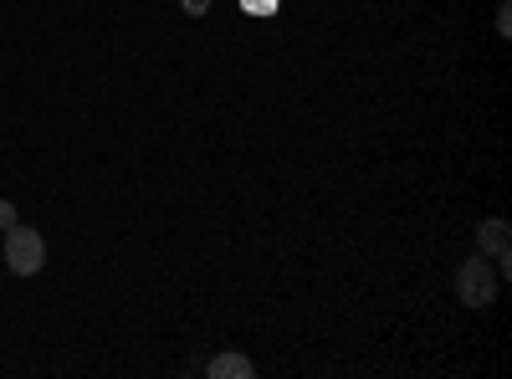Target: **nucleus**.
Listing matches in <instances>:
<instances>
[{
    "instance_id": "obj_1",
    "label": "nucleus",
    "mask_w": 512,
    "mask_h": 379,
    "mask_svg": "<svg viewBox=\"0 0 512 379\" xmlns=\"http://www.w3.org/2000/svg\"><path fill=\"white\" fill-rule=\"evenodd\" d=\"M497 287H502L497 262L482 257V251H477L472 262H461V267H456V298H461L466 308H492V303H497Z\"/></svg>"
},
{
    "instance_id": "obj_2",
    "label": "nucleus",
    "mask_w": 512,
    "mask_h": 379,
    "mask_svg": "<svg viewBox=\"0 0 512 379\" xmlns=\"http://www.w3.org/2000/svg\"><path fill=\"white\" fill-rule=\"evenodd\" d=\"M0 257H6V267L16 272V277H36L41 267H47V241H41V231L36 226H11L6 231V251H0Z\"/></svg>"
},
{
    "instance_id": "obj_3",
    "label": "nucleus",
    "mask_w": 512,
    "mask_h": 379,
    "mask_svg": "<svg viewBox=\"0 0 512 379\" xmlns=\"http://www.w3.org/2000/svg\"><path fill=\"white\" fill-rule=\"evenodd\" d=\"M477 251L497 262V277H507V221L502 216H492V221L477 226Z\"/></svg>"
},
{
    "instance_id": "obj_4",
    "label": "nucleus",
    "mask_w": 512,
    "mask_h": 379,
    "mask_svg": "<svg viewBox=\"0 0 512 379\" xmlns=\"http://www.w3.org/2000/svg\"><path fill=\"white\" fill-rule=\"evenodd\" d=\"M205 374H210V379H251L256 364H251L246 354H216V359L205 364Z\"/></svg>"
},
{
    "instance_id": "obj_5",
    "label": "nucleus",
    "mask_w": 512,
    "mask_h": 379,
    "mask_svg": "<svg viewBox=\"0 0 512 379\" xmlns=\"http://www.w3.org/2000/svg\"><path fill=\"white\" fill-rule=\"evenodd\" d=\"M21 216H16V200H0V231H11Z\"/></svg>"
},
{
    "instance_id": "obj_6",
    "label": "nucleus",
    "mask_w": 512,
    "mask_h": 379,
    "mask_svg": "<svg viewBox=\"0 0 512 379\" xmlns=\"http://www.w3.org/2000/svg\"><path fill=\"white\" fill-rule=\"evenodd\" d=\"M180 11H185V16H205L210 0H180Z\"/></svg>"
},
{
    "instance_id": "obj_7",
    "label": "nucleus",
    "mask_w": 512,
    "mask_h": 379,
    "mask_svg": "<svg viewBox=\"0 0 512 379\" xmlns=\"http://www.w3.org/2000/svg\"><path fill=\"white\" fill-rule=\"evenodd\" d=\"M507 16H512V11H507V0H502V6H497V31H502V36H512V21H507Z\"/></svg>"
},
{
    "instance_id": "obj_8",
    "label": "nucleus",
    "mask_w": 512,
    "mask_h": 379,
    "mask_svg": "<svg viewBox=\"0 0 512 379\" xmlns=\"http://www.w3.org/2000/svg\"><path fill=\"white\" fill-rule=\"evenodd\" d=\"M251 11H277V0H246Z\"/></svg>"
}]
</instances>
